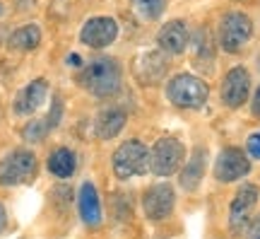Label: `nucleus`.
<instances>
[{
  "instance_id": "obj_15",
  "label": "nucleus",
  "mask_w": 260,
  "mask_h": 239,
  "mask_svg": "<svg viewBox=\"0 0 260 239\" xmlns=\"http://www.w3.org/2000/svg\"><path fill=\"white\" fill-rule=\"evenodd\" d=\"M77 208H80V218L87 227H99L102 225V201H99V191L92 181H84L77 193Z\"/></svg>"
},
{
  "instance_id": "obj_9",
  "label": "nucleus",
  "mask_w": 260,
  "mask_h": 239,
  "mask_svg": "<svg viewBox=\"0 0 260 239\" xmlns=\"http://www.w3.org/2000/svg\"><path fill=\"white\" fill-rule=\"evenodd\" d=\"M260 201V191L255 184H243L239 191L234 193V201L229 205V230L243 232L253 220L255 205Z\"/></svg>"
},
{
  "instance_id": "obj_7",
  "label": "nucleus",
  "mask_w": 260,
  "mask_h": 239,
  "mask_svg": "<svg viewBox=\"0 0 260 239\" xmlns=\"http://www.w3.org/2000/svg\"><path fill=\"white\" fill-rule=\"evenodd\" d=\"M251 174V157L241 147H224L214 160V179L219 184H232Z\"/></svg>"
},
{
  "instance_id": "obj_20",
  "label": "nucleus",
  "mask_w": 260,
  "mask_h": 239,
  "mask_svg": "<svg viewBox=\"0 0 260 239\" xmlns=\"http://www.w3.org/2000/svg\"><path fill=\"white\" fill-rule=\"evenodd\" d=\"M193 61L198 65H207L214 63V41H212V34H210V29L200 27L195 32L193 37Z\"/></svg>"
},
{
  "instance_id": "obj_23",
  "label": "nucleus",
  "mask_w": 260,
  "mask_h": 239,
  "mask_svg": "<svg viewBox=\"0 0 260 239\" xmlns=\"http://www.w3.org/2000/svg\"><path fill=\"white\" fill-rule=\"evenodd\" d=\"M246 150H248V157L260 160V130L258 133H253V136H248V140H246Z\"/></svg>"
},
{
  "instance_id": "obj_22",
  "label": "nucleus",
  "mask_w": 260,
  "mask_h": 239,
  "mask_svg": "<svg viewBox=\"0 0 260 239\" xmlns=\"http://www.w3.org/2000/svg\"><path fill=\"white\" fill-rule=\"evenodd\" d=\"M133 8L145 19H159L167 10V0H133Z\"/></svg>"
},
{
  "instance_id": "obj_28",
  "label": "nucleus",
  "mask_w": 260,
  "mask_h": 239,
  "mask_svg": "<svg viewBox=\"0 0 260 239\" xmlns=\"http://www.w3.org/2000/svg\"><path fill=\"white\" fill-rule=\"evenodd\" d=\"M0 15H3V5H0Z\"/></svg>"
},
{
  "instance_id": "obj_10",
  "label": "nucleus",
  "mask_w": 260,
  "mask_h": 239,
  "mask_svg": "<svg viewBox=\"0 0 260 239\" xmlns=\"http://www.w3.org/2000/svg\"><path fill=\"white\" fill-rule=\"evenodd\" d=\"M248 94H251V73L243 65H234L222 80V90H219L222 104L226 109H241L248 101Z\"/></svg>"
},
{
  "instance_id": "obj_26",
  "label": "nucleus",
  "mask_w": 260,
  "mask_h": 239,
  "mask_svg": "<svg viewBox=\"0 0 260 239\" xmlns=\"http://www.w3.org/2000/svg\"><path fill=\"white\" fill-rule=\"evenodd\" d=\"M5 227H8V213H5L3 203H0V234L5 232Z\"/></svg>"
},
{
  "instance_id": "obj_4",
  "label": "nucleus",
  "mask_w": 260,
  "mask_h": 239,
  "mask_svg": "<svg viewBox=\"0 0 260 239\" xmlns=\"http://www.w3.org/2000/svg\"><path fill=\"white\" fill-rule=\"evenodd\" d=\"M37 155L27 147H17L0 160V186H22L37 179Z\"/></svg>"
},
{
  "instance_id": "obj_21",
  "label": "nucleus",
  "mask_w": 260,
  "mask_h": 239,
  "mask_svg": "<svg viewBox=\"0 0 260 239\" xmlns=\"http://www.w3.org/2000/svg\"><path fill=\"white\" fill-rule=\"evenodd\" d=\"M51 123L44 119H37V121H29L27 126L22 128V138L27 140V143H41V140H46V136L51 133Z\"/></svg>"
},
{
  "instance_id": "obj_14",
  "label": "nucleus",
  "mask_w": 260,
  "mask_h": 239,
  "mask_svg": "<svg viewBox=\"0 0 260 239\" xmlns=\"http://www.w3.org/2000/svg\"><path fill=\"white\" fill-rule=\"evenodd\" d=\"M169 70V54H164L161 48L159 51H147L138 58L135 65V73L145 85H154L159 83Z\"/></svg>"
},
{
  "instance_id": "obj_27",
  "label": "nucleus",
  "mask_w": 260,
  "mask_h": 239,
  "mask_svg": "<svg viewBox=\"0 0 260 239\" xmlns=\"http://www.w3.org/2000/svg\"><path fill=\"white\" fill-rule=\"evenodd\" d=\"M68 65H70V68H73V65H75V68H77V65H80V56H77V54L68 56Z\"/></svg>"
},
{
  "instance_id": "obj_5",
  "label": "nucleus",
  "mask_w": 260,
  "mask_h": 239,
  "mask_svg": "<svg viewBox=\"0 0 260 239\" xmlns=\"http://www.w3.org/2000/svg\"><path fill=\"white\" fill-rule=\"evenodd\" d=\"M253 37V19L241 12V10H232L219 19V29H217V41L222 51L226 54H239Z\"/></svg>"
},
{
  "instance_id": "obj_12",
  "label": "nucleus",
  "mask_w": 260,
  "mask_h": 239,
  "mask_svg": "<svg viewBox=\"0 0 260 239\" xmlns=\"http://www.w3.org/2000/svg\"><path fill=\"white\" fill-rule=\"evenodd\" d=\"M157 44L159 48L169 56H181L190 44V32H188V24L183 19H171L164 27L159 29L157 34Z\"/></svg>"
},
{
  "instance_id": "obj_18",
  "label": "nucleus",
  "mask_w": 260,
  "mask_h": 239,
  "mask_svg": "<svg viewBox=\"0 0 260 239\" xmlns=\"http://www.w3.org/2000/svg\"><path fill=\"white\" fill-rule=\"evenodd\" d=\"M48 172L58 179H68V176L75 174L77 169V155H75L70 147H56L51 155H48Z\"/></svg>"
},
{
  "instance_id": "obj_8",
  "label": "nucleus",
  "mask_w": 260,
  "mask_h": 239,
  "mask_svg": "<svg viewBox=\"0 0 260 239\" xmlns=\"http://www.w3.org/2000/svg\"><path fill=\"white\" fill-rule=\"evenodd\" d=\"M176 208V191L174 186L161 181V184H152L142 193V210L145 218L152 222H161L171 218V213Z\"/></svg>"
},
{
  "instance_id": "obj_3",
  "label": "nucleus",
  "mask_w": 260,
  "mask_h": 239,
  "mask_svg": "<svg viewBox=\"0 0 260 239\" xmlns=\"http://www.w3.org/2000/svg\"><path fill=\"white\" fill-rule=\"evenodd\" d=\"M113 174L121 181H128L133 176H142L149 172V150L142 140H125L116 147L111 157Z\"/></svg>"
},
{
  "instance_id": "obj_25",
  "label": "nucleus",
  "mask_w": 260,
  "mask_h": 239,
  "mask_svg": "<svg viewBox=\"0 0 260 239\" xmlns=\"http://www.w3.org/2000/svg\"><path fill=\"white\" fill-rule=\"evenodd\" d=\"M251 114L255 116V119H260V85H258V90H255V94H253V101H251Z\"/></svg>"
},
{
  "instance_id": "obj_17",
  "label": "nucleus",
  "mask_w": 260,
  "mask_h": 239,
  "mask_svg": "<svg viewBox=\"0 0 260 239\" xmlns=\"http://www.w3.org/2000/svg\"><path fill=\"white\" fill-rule=\"evenodd\" d=\"M205 167H207V150H205V147H195L193 155L188 157L183 169H181V179H178L181 189L195 191L205 176Z\"/></svg>"
},
{
  "instance_id": "obj_16",
  "label": "nucleus",
  "mask_w": 260,
  "mask_h": 239,
  "mask_svg": "<svg viewBox=\"0 0 260 239\" xmlns=\"http://www.w3.org/2000/svg\"><path fill=\"white\" fill-rule=\"evenodd\" d=\"M125 121H128V111L123 107H106L104 111H99L94 121V133L99 140H111L125 128Z\"/></svg>"
},
{
  "instance_id": "obj_13",
  "label": "nucleus",
  "mask_w": 260,
  "mask_h": 239,
  "mask_svg": "<svg viewBox=\"0 0 260 239\" xmlns=\"http://www.w3.org/2000/svg\"><path fill=\"white\" fill-rule=\"evenodd\" d=\"M46 94H48V80L37 77V80H31L27 87L19 90V94L15 97V101H12V111H15L17 116H29V114H34V111L46 101Z\"/></svg>"
},
{
  "instance_id": "obj_1",
  "label": "nucleus",
  "mask_w": 260,
  "mask_h": 239,
  "mask_svg": "<svg viewBox=\"0 0 260 239\" xmlns=\"http://www.w3.org/2000/svg\"><path fill=\"white\" fill-rule=\"evenodd\" d=\"M77 83L82 90H87L94 97H113V94L121 90L123 83V70L121 63L116 58L102 56V58H94L92 63H87L77 75Z\"/></svg>"
},
{
  "instance_id": "obj_24",
  "label": "nucleus",
  "mask_w": 260,
  "mask_h": 239,
  "mask_svg": "<svg viewBox=\"0 0 260 239\" xmlns=\"http://www.w3.org/2000/svg\"><path fill=\"white\" fill-rule=\"evenodd\" d=\"M246 239H260V215L248 222V227H246Z\"/></svg>"
},
{
  "instance_id": "obj_2",
  "label": "nucleus",
  "mask_w": 260,
  "mask_h": 239,
  "mask_svg": "<svg viewBox=\"0 0 260 239\" xmlns=\"http://www.w3.org/2000/svg\"><path fill=\"white\" fill-rule=\"evenodd\" d=\"M207 97H210V87L193 73H178L167 83V99L176 109H203Z\"/></svg>"
},
{
  "instance_id": "obj_6",
  "label": "nucleus",
  "mask_w": 260,
  "mask_h": 239,
  "mask_svg": "<svg viewBox=\"0 0 260 239\" xmlns=\"http://www.w3.org/2000/svg\"><path fill=\"white\" fill-rule=\"evenodd\" d=\"M186 162V147L174 136L159 138L149 147V172L157 176H171Z\"/></svg>"
},
{
  "instance_id": "obj_11",
  "label": "nucleus",
  "mask_w": 260,
  "mask_h": 239,
  "mask_svg": "<svg viewBox=\"0 0 260 239\" xmlns=\"http://www.w3.org/2000/svg\"><path fill=\"white\" fill-rule=\"evenodd\" d=\"M118 39V22L106 15L89 17L80 29V41L89 48H106Z\"/></svg>"
},
{
  "instance_id": "obj_19",
  "label": "nucleus",
  "mask_w": 260,
  "mask_h": 239,
  "mask_svg": "<svg viewBox=\"0 0 260 239\" xmlns=\"http://www.w3.org/2000/svg\"><path fill=\"white\" fill-rule=\"evenodd\" d=\"M41 44V29L39 24H24V27L15 29L8 39V46L12 51H34Z\"/></svg>"
}]
</instances>
